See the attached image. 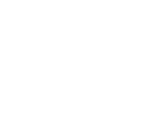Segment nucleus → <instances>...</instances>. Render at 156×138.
Here are the masks:
<instances>
[]
</instances>
